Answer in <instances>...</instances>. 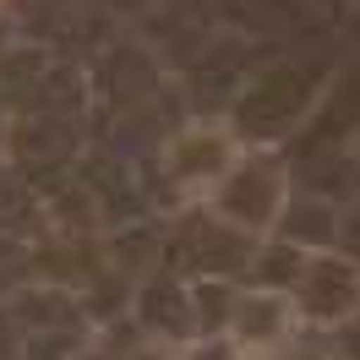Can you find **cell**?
I'll use <instances>...</instances> for the list:
<instances>
[{
    "label": "cell",
    "instance_id": "6da1fadb",
    "mask_svg": "<svg viewBox=\"0 0 360 360\" xmlns=\"http://www.w3.org/2000/svg\"><path fill=\"white\" fill-rule=\"evenodd\" d=\"M0 6H6V0H0Z\"/></svg>",
    "mask_w": 360,
    "mask_h": 360
}]
</instances>
